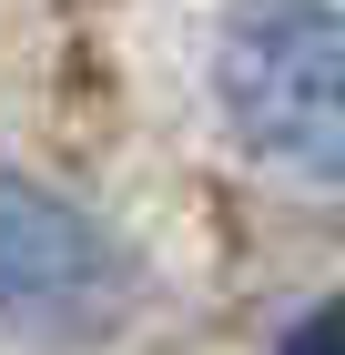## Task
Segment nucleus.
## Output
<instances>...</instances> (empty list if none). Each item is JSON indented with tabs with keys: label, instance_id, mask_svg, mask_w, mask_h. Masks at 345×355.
<instances>
[{
	"label": "nucleus",
	"instance_id": "nucleus-1",
	"mask_svg": "<svg viewBox=\"0 0 345 355\" xmlns=\"http://www.w3.org/2000/svg\"><path fill=\"white\" fill-rule=\"evenodd\" d=\"M244 153L294 183H345V0H244L213 51Z\"/></svg>",
	"mask_w": 345,
	"mask_h": 355
},
{
	"label": "nucleus",
	"instance_id": "nucleus-2",
	"mask_svg": "<svg viewBox=\"0 0 345 355\" xmlns=\"http://www.w3.org/2000/svg\"><path fill=\"white\" fill-rule=\"evenodd\" d=\"M0 315L41 345H92L133 315V254L31 173H0Z\"/></svg>",
	"mask_w": 345,
	"mask_h": 355
},
{
	"label": "nucleus",
	"instance_id": "nucleus-3",
	"mask_svg": "<svg viewBox=\"0 0 345 355\" xmlns=\"http://www.w3.org/2000/svg\"><path fill=\"white\" fill-rule=\"evenodd\" d=\"M285 355H345V304H325V315H315L305 335H294Z\"/></svg>",
	"mask_w": 345,
	"mask_h": 355
}]
</instances>
